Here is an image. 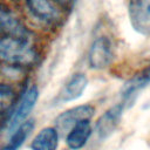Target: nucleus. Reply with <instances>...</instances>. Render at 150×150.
Returning a JSON list of instances; mask_svg holds the SVG:
<instances>
[{
    "instance_id": "nucleus-1",
    "label": "nucleus",
    "mask_w": 150,
    "mask_h": 150,
    "mask_svg": "<svg viewBox=\"0 0 150 150\" xmlns=\"http://www.w3.org/2000/svg\"><path fill=\"white\" fill-rule=\"evenodd\" d=\"M39 60L30 38L0 36V61L12 68H28Z\"/></svg>"
},
{
    "instance_id": "nucleus-4",
    "label": "nucleus",
    "mask_w": 150,
    "mask_h": 150,
    "mask_svg": "<svg viewBox=\"0 0 150 150\" xmlns=\"http://www.w3.org/2000/svg\"><path fill=\"white\" fill-rule=\"evenodd\" d=\"M94 111L95 108L90 104H81L67 109L55 118V128L59 132L67 134L79 122L90 120L94 115Z\"/></svg>"
},
{
    "instance_id": "nucleus-14",
    "label": "nucleus",
    "mask_w": 150,
    "mask_h": 150,
    "mask_svg": "<svg viewBox=\"0 0 150 150\" xmlns=\"http://www.w3.org/2000/svg\"><path fill=\"white\" fill-rule=\"evenodd\" d=\"M16 101L18 96L14 87L8 83L0 82V115L13 110Z\"/></svg>"
},
{
    "instance_id": "nucleus-3",
    "label": "nucleus",
    "mask_w": 150,
    "mask_h": 150,
    "mask_svg": "<svg viewBox=\"0 0 150 150\" xmlns=\"http://www.w3.org/2000/svg\"><path fill=\"white\" fill-rule=\"evenodd\" d=\"M128 15L134 30L150 38V0H129Z\"/></svg>"
},
{
    "instance_id": "nucleus-9",
    "label": "nucleus",
    "mask_w": 150,
    "mask_h": 150,
    "mask_svg": "<svg viewBox=\"0 0 150 150\" xmlns=\"http://www.w3.org/2000/svg\"><path fill=\"white\" fill-rule=\"evenodd\" d=\"M88 86V77L83 73L73 74L67 82L63 84L62 89L59 93L57 101L59 102H70L81 97Z\"/></svg>"
},
{
    "instance_id": "nucleus-8",
    "label": "nucleus",
    "mask_w": 150,
    "mask_h": 150,
    "mask_svg": "<svg viewBox=\"0 0 150 150\" xmlns=\"http://www.w3.org/2000/svg\"><path fill=\"white\" fill-rule=\"evenodd\" d=\"M124 108H125L124 103L121 102L118 104H115L114 107H110L100 116L95 125V131L98 139L101 141L107 139L116 130V128L118 127L122 120Z\"/></svg>"
},
{
    "instance_id": "nucleus-13",
    "label": "nucleus",
    "mask_w": 150,
    "mask_h": 150,
    "mask_svg": "<svg viewBox=\"0 0 150 150\" xmlns=\"http://www.w3.org/2000/svg\"><path fill=\"white\" fill-rule=\"evenodd\" d=\"M33 129H34V121L27 120L11 134L8 142L4 146H1L0 150H18L28 138Z\"/></svg>"
},
{
    "instance_id": "nucleus-5",
    "label": "nucleus",
    "mask_w": 150,
    "mask_h": 150,
    "mask_svg": "<svg viewBox=\"0 0 150 150\" xmlns=\"http://www.w3.org/2000/svg\"><path fill=\"white\" fill-rule=\"evenodd\" d=\"M0 36L30 38V32L23 22L2 1H0Z\"/></svg>"
},
{
    "instance_id": "nucleus-7",
    "label": "nucleus",
    "mask_w": 150,
    "mask_h": 150,
    "mask_svg": "<svg viewBox=\"0 0 150 150\" xmlns=\"http://www.w3.org/2000/svg\"><path fill=\"white\" fill-rule=\"evenodd\" d=\"M29 14L39 22L52 26L59 22L60 12L52 0H23Z\"/></svg>"
},
{
    "instance_id": "nucleus-10",
    "label": "nucleus",
    "mask_w": 150,
    "mask_h": 150,
    "mask_svg": "<svg viewBox=\"0 0 150 150\" xmlns=\"http://www.w3.org/2000/svg\"><path fill=\"white\" fill-rule=\"evenodd\" d=\"M150 84V64L130 79L122 90V102L124 105H130L135 102L138 93Z\"/></svg>"
},
{
    "instance_id": "nucleus-6",
    "label": "nucleus",
    "mask_w": 150,
    "mask_h": 150,
    "mask_svg": "<svg viewBox=\"0 0 150 150\" xmlns=\"http://www.w3.org/2000/svg\"><path fill=\"white\" fill-rule=\"evenodd\" d=\"M112 46L108 38L95 39L88 52V63L93 69H103L112 61Z\"/></svg>"
},
{
    "instance_id": "nucleus-12",
    "label": "nucleus",
    "mask_w": 150,
    "mask_h": 150,
    "mask_svg": "<svg viewBox=\"0 0 150 150\" xmlns=\"http://www.w3.org/2000/svg\"><path fill=\"white\" fill-rule=\"evenodd\" d=\"M30 150H57L59 131L55 127L42 128L32 139Z\"/></svg>"
},
{
    "instance_id": "nucleus-15",
    "label": "nucleus",
    "mask_w": 150,
    "mask_h": 150,
    "mask_svg": "<svg viewBox=\"0 0 150 150\" xmlns=\"http://www.w3.org/2000/svg\"><path fill=\"white\" fill-rule=\"evenodd\" d=\"M60 4H62V5H64V6H68V5H70V4H73L75 0H57Z\"/></svg>"
},
{
    "instance_id": "nucleus-11",
    "label": "nucleus",
    "mask_w": 150,
    "mask_h": 150,
    "mask_svg": "<svg viewBox=\"0 0 150 150\" xmlns=\"http://www.w3.org/2000/svg\"><path fill=\"white\" fill-rule=\"evenodd\" d=\"M93 134L90 120H84L75 124L66 135V142L70 150L82 149L89 141Z\"/></svg>"
},
{
    "instance_id": "nucleus-2",
    "label": "nucleus",
    "mask_w": 150,
    "mask_h": 150,
    "mask_svg": "<svg viewBox=\"0 0 150 150\" xmlns=\"http://www.w3.org/2000/svg\"><path fill=\"white\" fill-rule=\"evenodd\" d=\"M38 100H39V89L36 86H30L22 93L20 98L16 101L15 108H13V110L11 111L7 121V130L9 135L18 127H20L23 122L27 121Z\"/></svg>"
}]
</instances>
